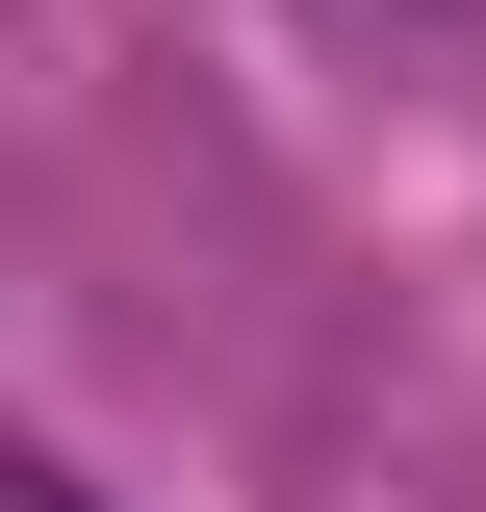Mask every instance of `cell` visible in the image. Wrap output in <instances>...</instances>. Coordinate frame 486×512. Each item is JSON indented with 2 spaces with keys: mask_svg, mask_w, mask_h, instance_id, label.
<instances>
[{
  "mask_svg": "<svg viewBox=\"0 0 486 512\" xmlns=\"http://www.w3.org/2000/svg\"><path fill=\"white\" fill-rule=\"evenodd\" d=\"M0 512H103V487H77V461H52V436H0Z\"/></svg>",
  "mask_w": 486,
  "mask_h": 512,
  "instance_id": "1",
  "label": "cell"
}]
</instances>
